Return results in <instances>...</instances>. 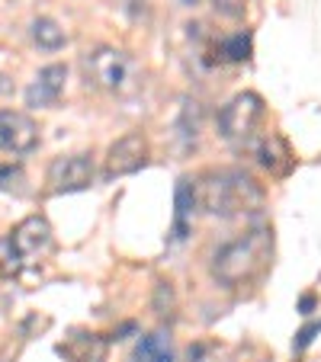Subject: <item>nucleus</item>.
<instances>
[{"mask_svg": "<svg viewBox=\"0 0 321 362\" xmlns=\"http://www.w3.org/2000/svg\"><path fill=\"white\" fill-rule=\"evenodd\" d=\"M274 253V231L266 225H257L251 231H241L238 238L225 240L209 260V276L222 288H238L257 279L270 263Z\"/></svg>", "mask_w": 321, "mask_h": 362, "instance_id": "obj_1", "label": "nucleus"}, {"mask_svg": "<svg viewBox=\"0 0 321 362\" xmlns=\"http://www.w3.org/2000/svg\"><path fill=\"white\" fill-rule=\"evenodd\" d=\"M196 199L199 209L212 218H238L260 209L264 186L238 167H222V170H205L196 180Z\"/></svg>", "mask_w": 321, "mask_h": 362, "instance_id": "obj_2", "label": "nucleus"}, {"mask_svg": "<svg viewBox=\"0 0 321 362\" xmlns=\"http://www.w3.org/2000/svg\"><path fill=\"white\" fill-rule=\"evenodd\" d=\"M81 68L87 83L106 90V93H129L138 87V68L132 62V55H125L123 48L113 45H96L90 52H84Z\"/></svg>", "mask_w": 321, "mask_h": 362, "instance_id": "obj_3", "label": "nucleus"}, {"mask_svg": "<svg viewBox=\"0 0 321 362\" xmlns=\"http://www.w3.org/2000/svg\"><path fill=\"white\" fill-rule=\"evenodd\" d=\"M264 100L254 90H244V93H235L232 100L219 110V135L225 138L235 148H244V144L254 141L260 122H264Z\"/></svg>", "mask_w": 321, "mask_h": 362, "instance_id": "obj_4", "label": "nucleus"}, {"mask_svg": "<svg viewBox=\"0 0 321 362\" xmlns=\"http://www.w3.org/2000/svg\"><path fill=\"white\" fill-rule=\"evenodd\" d=\"M145 160H148V138L142 132H125L123 138L106 148V158H103V177L106 180H119L129 177V173L142 170Z\"/></svg>", "mask_w": 321, "mask_h": 362, "instance_id": "obj_5", "label": "nucleus"}, {"mask_svg": "<svg viewBox=\"0 0 321 362\" xmlns=\"http://www.w3.org/2000/svg\"><path fill=\"white\" fill-rule=\"evenodd\" d=\"M96 180V167H94V158L90 154H64V158H55L52 167H48V192H81L87 189L90 183Z\"/></svg>", "mask_w": 321, "mask_h": 362, "instance_id": "obj_6", "label": "nucleus"}, {"mask_svg": "<svg viewBox=\"0 0 321 362\" xmlns=\"http://www.w3.org/2000/svg\"><path fill=\"white\" fill-rule=\"evenodd\" d=\"M39 148V125L33 116L16 110H0V151L7 154H33Z\"/></svg>", "mask_w": 321, "mask_h": 362, "instance_id": "obj_7", "label": "nucleus"}, {"mask_svg": "<svg viewBox=\"0 0 321 362\" xmlns=\"http://www.w3.org/2000/svg\"><path fill=\"white\" fill-rule=\"evenodd\" d=\"M10 244H13L20 263H35L39 257H45L52 250V225H48L42 215H29L20 225L10 231Z\"/></svg>", "mask_w": 321, "mask_h": 362, "instance_id": "obj_8", "label": "nucleus"}, {"mask_svg": "<svg viewBox=\"0 0 321 362\" xmlns=\"http://www.w3.org/2000/svg\"><path fill=\"white\" fill-rule=\"evenodd\" d=\"M64 81H68V68H64V64H48V68H42L26 90V106H33V110L58 106V100H62V93H64Z\"/></svg>", "mask_w": 321, "mask_h": 362, "instance_id": "obj_9", "label": "nucleus"}, {"mask_svg": "<svg viewBox=\"0 0 321 362\" xmlns=\"http://www.w3.org/2000/svg\"><path fill=\"white\" fill-rule=\"evenodd\" d=\"M58 353L68 362H103L106 343H103V337L87 334V330H71V334L58 343Z\"/></svg>", "mask_w": 321, "mask_h": 362, "instance_id": "obj_10", "label": "nucleus"}, {"mask_svg": "<svg viewBox=\"0 0 321 362\" xmlns=\"http://www.w3.org/2000/svg\"><path fill=\"white\" fill-rule=\"evenodd\" d=\"M196 183L193 180H177V189H174V240H186L193 228V215H196Z\"/></svg>", "mask_w": 321, "mask_h": 362, "instance_id": "obj_11", "label": "nucleus"}, {"mask_svg": "<svg viewBox=\"0 0 321 362\" xmlns=\"http://www.w3.org/2000/svg\"><path fill=\"white\" fill-rule=\"evenodd\" d=\"M132 362H174L171 334H164V330H151V334H145L142 340H138Z\"/></svg>", "mask_w": 321, "mask_h": 362, "instance_id": "obj_12", "label": "nucleus"}, {"mask_svg": "<svg viewBox=\"0 0 321 362\" xmlns=\"http://www.w3.org/2000/svg\"><path fill=\"white\" fill-rule=\"evenodd\" d=\"M29 35H33V42L39 48H45V52H58V48L68 45V33H64L62 23L52 20V16H35V20L29 23Z\"/></svg>", "mask_w": 321, "mask_h": 362, "instance_id": "obj_13", "label": "nucleus"}, {"mask_svg": "<svg viewBox=\"0 0 321 362\" xmlns=\"http://www.w3.org/2000/svg\"><path fill=\"white\" fill-rule=\"evenodd\" d=\"M199 132H203V106L186 96L177 112V138L184 141V148H193L199 141Z\"/></svg>", "mask_w": 321, "mask_h": 362, "instance_id": "obj_14", "label": "nucleus"}, {"mask_svg": "<svg viewBox=\"0 0 321 362\" xmlns=\"http://www.w3.org/2000/svg\"><path fill=\"white\" fill-rule=\"evenodd\" d=\"M254 151H257L260 167H266L270 173H283V170H286V167H283L280 160H286V164H289V151H286V144H283L276 135L264 138V141H260Z\"/></svg>", "mask_w": 321, "mask_h": 362, "instance_id": "obj_15", "label": "nucleus"}, {"mask_svg": "<svg viewBox=\"0 0 321 362\" xmlns=\"http://www.w3.org/2000/svg\"><path fill=\"white\" fill-rule=\"evenodd\" d=\"M222 58L225 62H247L251 58V33H235L222 39Z\"/></svg>", "mask_w": 321, "mask_h": 362, "instance_id": "obj_16", "label": "nucleus"}, {"mask_svg": "<svg viewBox=\"0 0 321 362\" xmlns=\"http://www.w3.org/2000/svg\"><path fill=\"white\" fill-rule=\"evenodd\" d=\"M23 183V164L16 154L0 151V189H16Z\"/></svg>", "mask_w": 321, "mask_h": 362, "instance_id": "obj_17", "label": "nucleus"}, {"mask_svg": "<svg viewBox=\"0 0 321 362\" xmlns=\"http://www.w3.org/2000/svg\"><path fill=\"white\" fill-rule=\"evenodd\" d=\"M20 267H23V263H20V257H16L10 238L0 240V279H10V276H16V273H20Z\"/></svg>", "mask_w": 321, "mask_h": 362, "instance_id": "obj_18", "label": "nucleus"}, {"mask_svg": "<svg viewBox=\"0 0 321 362\" xmlns=\"http://www.w3.org/2000/svg\"><path fill=\"white\" fill-rule=\"evenodd\" d=\"M212 7L219 16H228V20H241L247 10V0H212Z\"/></svg>", "mask_w": 321, "mask_h": 362, "instance_id": "obj_19", "label": "nucleus"}, {"mask_svg": "<svg viewBox=\"0 0 321 362\" xmlns=\"http://www.w3.org/2000/svg\"><path fill=\"white\" fill-rule=\"evenodd\" d=\"M321 330V321H315V324H308V327H302L299 334H295V343H293V349H305L308 343L315 340V334Z\"/></svg>", "mask_w": 321, "mask_h": 362, "instance_id": "obj_20", "label": "nucleus"}, {"mask_svg": "<svg viewBox=\"0 0 321 362\" xmlns=\"http://www.w3.org/2000/svg\"><path fill=\"white\" fill-rule=\"evenodd\" d=\"M13 90V83H10V77L7 74H0V93H10Z\"/></svg>", "mask_w": 321, "mask_h": 362, "instance_id": "obj_21", "label": "nucleus"}, {"mask_svg": "<svg viewBox=\"0 0 321 362\" xmlns=\"http://www.w3.org/2000/svg\"><path fill=\"white\" fill-rule=\"evenodd\" d=\"M315 305V298H312V295H305V298H302V315H308V308H312Z\"/></svg>", "mask_w": 321, "mask_h": 362, "instance_id": "obj_22", "label": "nucleus"}, {"mask_svg": "<svg viewBox=\"0 0 321 362\" xmlns=\"http://www.w3.org/2000/svg\"><path fill=\"white\" fill-rule=\"evenodd\" d=\"M184 4H186V7H193V4H196V0H184Z\"/></svg>", "mask_w": 321, "mask_h": 362, "instance_id": "obj_23", "label": "nucleus"}]
</instances>
